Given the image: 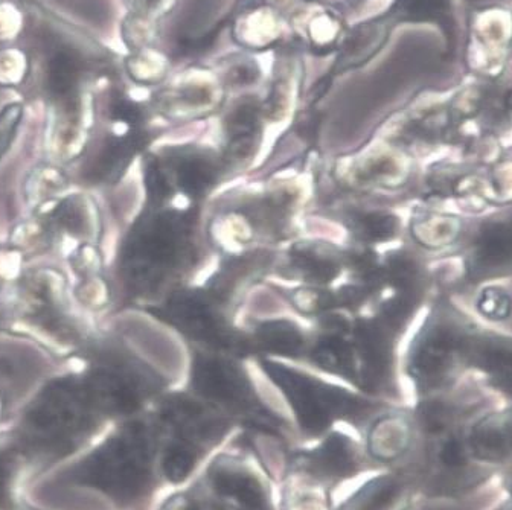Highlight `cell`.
<instances>
[{"mask_svg":"<svg viewBox=\"0 0 512 510\" xmlns=\"http://www.w3.org/2000/svg\"><path fill=\"white\" fill-rule=\"evenodd\" d=\"M493 383L506 395L512 398V373H500V375H491Z\"/></svg>","mask_w":512,"mask_h":510,"instance_id":"cell-15","label":"cell"},{"mask_svg":"<svg viewBox=\"0 0 512 510\" xmlns=\"http://www.w3.org/2000/svg\"><path fill=\"white\" fill-rule=\"evenodd\" d=\"M375 469L362 436L348 425H339L310 444L293 445L282 477H298L336 498L342 488L354 485Z\"/></svg>","mask_w":512,"mask_h":510,"instance_id":"cell-2","label":"cell"},{"mask_svg":"<svg viewBox=\"0 0 512 510\" xmlns=\"http://www.w3.org/2000/svg\"><path fill=\"white\" fill-rule=\"evenodd\" d=\"M89 479L119 510H150L167 488L154 424L130 425L110 439L93 456Z\"/></svg>","mask_w":512,"mask_h":510,"instance_id":"cell-1","label":"cell"},{"mask_svg":"<svg viewBox=\"0 0 512 510\" xmlns=\"http://www.w3.org/2000/svg\"><path fill=\"white\" fill-rule=\"evenodd\" d=\"M366 454L377 468L398 463L410 453L412 431L401 419L378 422L363 439Z\"/></svg>","mask_w":512,"mask_h":510,"instance_id":"cell-5","label":"cell"},{"mask_svg":"<svg viewBox=\"0 0 512 510\" xmlns=\"http://www.w3.org/2000/svg\"><path fill=\"white\" fill-rule=\"evenodd\" d=\"M476 264L485 270L502 267L512 261V227L491 224L480 233L476 243Z\"/></svg>","mask_w":512,"mask_h":510,"instance_id":"cell-9","label":"cell"},{"mask_svg":"<svg viewBox=\"0 0 512 510\" xmlns=\"http://www.w3.org/2000/svg\"><path fill=\"white\" fill-rule=\"evenodd\" d=\"M470 355L477 366L484 367L491 375L512 373V343H479L470 349Z\"/></svg>","mask_w":512,"mask_h":510,"instance_id":"cell-10","label":"cell"},{"mask_svg":"<svg viewBox=\"0 0 512 510\" xmlns=\"http://www.w3.org/2000/svg\"><path fill=\"white\" fill-rule=\"evenodd\" d=\"M413 482L404 471L371 472L366 479L336 497L333 510H407L412 503Z\"/></svg>","mask_w":512,"mask_h":510,"instance_id":"cell-4","label":"cell"},{"mask_svg":"<svg viewBox=\"0 0 512 510\" xmlns=\"http://www.w3.org/2000/svg\"><path fill=\"white\" fill-rule=\"evenodd\" d=\"M470 444L474 456L487 462L511 459L512 419H487L474 430Z\"/></svg>","mask_w":512,"mask_h":510,"instance_id":"cell-6","label":"cell"},{"mask_svg":"<svg viewBox=\"0 0 512 510\" xmlns=\"http://www.w3.org/2000/svg\"><path fill=\"white\" fill-rule=\"evenodd\" d=\"M49 78H51L52 87L58 92L68 89L72 78H74V64H72L71 58L63 54L57 55L52 60Z\"/></svg>","mask_w":512,"mask_h":510,"instance_id":"cell-14","label":"cell"},{"mask_svg":"<svg viewBox=\"0 0 512 510\" xmlns=\"http://www.w3.org/2000/svg\"><path fill=\"white\" fill-rule=\"evenodd\" d=\"M477 310L487 319L505 320L511 314L512 302L508 294L497 288H490L480 294L477 300Z\"/></svg>","mask_w":512,"mask_h":510,"instance_id":"cell-12","label":"cell"},{"mask_svg":"<svg viewBox=\"0 0 512 510\" xmlns=\"http://www.w3.org/2000/svg\"><path fill=\"white\" fill-rule=\"evenodd\" d=\"M509 489H511V492H512V477H511V483H509Z\"/></svg>","mask_w":512,"mask_h":510,"instance_id":"cell-16","label":"cell"},{"mask_svg":"<svg viewBox=\"0 0 512 510\" xmlns=\"http://www.w3.org/2000/svg\"><path fill=\"white\" fill-rule=\"evenodd\" d=\"M403 10L415 19H441L447 11V0H401Z\"/></svg>","mask_w":512,"mask_h":510,"instance_id":"cell-13","label":"cell"},{"mask_svg":"<svg viewBox=\"0 0 512 510\" xmlns=\"http://www.w3.org/2000/svg\"><path fill=\"white\" fill-rule=\"evenodd\" d=\"M334 501L330 492L292 475L278 483V510H333Z\"/></svg>","mask_w":512,"mask_h":510,"instance_id":"cell-7","label":"cell"},{"mask_svg":"<svg viewBox=\"0 0 512 510\" xmlns=\"http://www.w3.org/2000/svg\"><path fill=\"white\" fill-rule=\"evenodd\" d=\"M215 510H278V486L243 448H221L196 477Z\"/></svg>","mask_w":512,"mask_h":510,"instance_id":"cell-3","label":"cell"},{"mask_svg":"<svg viewBox=\"0 0 512 510\" xmlns=\"http://www.w3.org/2000/svg\"><path fill=\"white\" fill-rule=\"evenodd\" d=\"M154 510H215L197 479L182 488L171 489L170 494L157 501Z\"/></svg>","mask_w":512,"mask_h":510,"instance_id":"cell-11","label":"cell"},{"mask_svg":"<svg viewBox=\"0 0 512 510\" xmlns=\"http://www.w3.org/2000/svg\"><path fill=\"white\" fill-rule=\"evenodd\" d=\"M461 349V340L453 332L439 331L433 335L421 355L420 370L424 380L439 383L455 363Z\"/></svg>","mask_w":512,"mask_h":510,"instance_id":"cell-8","label":"cell"}]
</instances>
